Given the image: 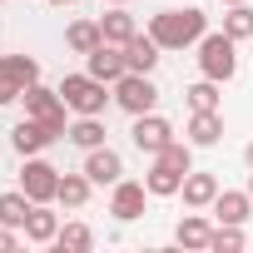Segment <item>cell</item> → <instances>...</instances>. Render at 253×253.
<instances>
[{
    "label": "cell",
    "instance_id": "cell-1",
    "mask_svg": "<svg viewBox=\"0 0 253 253\" xmlns=\"http://www.w3.org/2000/svg\"><path fill=\"white\" fill-rule=\"evenodd\" d=\"M204 30H209V15H204L199 5L149 15V35L159 40V50H189V45H199V40H204Z\"/></svg>",
    "mask_w": 253,
    "mask_h": 253
},
{
    "label": "cell",
    "instance_id": "cell-2",
    "mask_svg": "<svg viewBox=\"0 0 253 253\" xmlns=\"http://www.w3.org/2000/svg\"><path fill=\"white\" fill-rule=\"evenodd\" d=\"M199 55V75L204 80H218V84H228L233 75H238V40L233 35H223V30H204V40L194 45Z\"/></svg>",
    "mask_w": 253,
    "mask_h": 253
},
{
    "label": "cell",
    "instance_id": "cell-3",
    "mask_svg": "<svg viewBox=\"0 0 253 253\" xmlns=\"http://www.w3.org/2000/svg\"><path fill=\"white\" fill-rule=\"evenodd\" d=\"M55 89H60V99L70 104V114H104V109L114 104V84L94 80L89 70H80V75H65Z\"/></svg>",
    "mask_w": 253,
    "mask_h": 253
},
{
    "label": "cell",
    "instance_id": "cell-4",
    "mask_svg": "<svg viewBox=\"0 0 253 253\" xmlns=\"http://www.w3.org/2000/svg\"><path fill=\"white\" fill-rule=\"evenodd\" d=\"M20 104H25L30 119H40L45 129H55V134L65 139V129H70V104L60 99V89H50V84H30V89L20 94Z\"/></svg>",
    "mask_w": 253,
    "mask_h": 253
},
{
    "label": "cell",
    "instance_id": "cell-5",
    "mask_svg": "<svg viewBox=\"0 0 253 253\" xmlns=\"http://www.w3.org/2000/svg\"><path fill=\"white\" fill-rule=\"evenodd\" d=\"M114 104L124 109V114H149L154 104H159V84H154V75H139V70H129V75H119L114 80Z\"/></svg>",
    "mask_w": 253,
    "mask_h": 253
},
{
    "label": "cell",
    "instance_id": "cell-6",
    "mask_svg": "<svg viewBox=\"0 0 253 253\" xmlns=\"http://www.w3.org/2000/svg\"><path fill=\"white\" fill-rule=\"evenodd\" d=\"M20 189H25L35 204H55V194H60V169H55L50 159L30 154V159H25V169H20Z\"/></svg>",
    "mask_w": 253,
    "mask_h": 253
},
{
    "label": "cell",
    "instance_id": "cell-7",
    "mask_svg": "<svg viewBox=\"0 0 253 253\" xmlns=\"http://www.w3.org/2000/svg\"><path fill=\"white\" fill-rule=\"evenodd\" d=\"M169 139H174V124H169L164 114H154V109H149V114H134V124H129V144H134L139 154L154 159Z\"/></svg>",
    "mask_w": 253,
    "mask_h": 253
},
{
    "label": "cell",
    "instance_id": "cell-8",
    "mask_svg": "<svg viewBox=\"0 0 253 253\" xmlns=\"http://www.w3.org/2000/svg\"><path fill=\"white\" fill-rule=\"evenodd\" d=\"M154 194L144 189V179H119L114 189H109V213L119 218V223H134V218H144V204H149Z\"/></svg>",
    "mask_w": 253,
    "mask_h": 253
},
{
    "label": "cell",
    "instance_id": "cell-9",
    "mask_svg": "<svg viewBox=\"0 0 253 253\" xmlns=\"http://www.w3.org/2000/svg\"><path fill=\"white\" fill-rule=\"evenodd\" d=\"M84 174H89L94 189H114V184L124 179V159H119V149H109V144L84 149Z\"/></svg>",
    "mask_w": 253,
    "mask_h": 253
},
{
    "label": "cell",
    "instance_id": "cell-10",
    "mask_svg": "<svg viewBox=\"0 0 253 253\" xmlns=\"http://www.w3.org/2000/svg\"><path fill=\"white\" fill-rule=\"evenodd\" d=\"M55 139H60V134H55V129H45V124H40V119H30V114H25V119L15 124V129H10V149H15L20 159H30V154H45Z\"/></svg>",
    "mask_w": 253,
    "mask_h": 253
},
{
    "label": "cell",
    "instance_id": "cell-11",
    "mask_svg": "<svg viewBox=\"0 0 253 253\" xmlns=\"http://www.w3.org/2000/svg\"><path fill=\"white\" fill-rule=\"evenodd\" d=\"M84 70L94 75V80H104V84H114L119 75H129V65H124V45H94L89 55H84Z\"/></svg>",
    "mask_w": 253,
    "mask_h": 253
},
{
    "label": "cell",
    "instance_id": "cell-12",
    "mask_svg": "<svg viewBox=\"0 0 253 253\" xmlns=\"http://www.w3.org/2000/svg\"><path fill=\"white\" fill-rule=\"evenodd\" d=\"M189 144L194 149H213L218 139H223V114L218 109H189Z\"/></svg>",
    "mask_w": 253,
    "mask_h": 253
},
{
    "label": "cell",
    "instance_id": "cell-13",
    "mask_svg": "<svg viewBox=\"0 0 253 253\" xmlns=\"http://www.w3.org/2000/svg\"><path fill=\"white\" fill-rule=\"evenodd\" d=\"M209 213H213L218 223H248V213H253V194H248V189H218V199L209 204Z\"/></svg>",
    "mask_w": 253,
    "mask_h": 253
},
{
    "label": "cell",
    "instance_id": "cell-14",
    "mask_svg": "<svg viewBox=\"0 0 253 253\" xmlns=\"http://www.w3.org/2000/svg\"><path fill=\"white\" fill-rule=\"evenodd\" d=\"M179 199H184V209H209V204L218 199V179H213V174H204V169H189V174H184Z\"/></svg>",
    "mask_w": 253,
    "mask_h": 253
},
{
    "label": "cell",
    "instance_id": "cell-15",
    "mask_svg": "<svg viewBox=\"0 0 253 253\" xmlns=\"http://www.w3.org/2000/svg\"><path fill=\"white\" fill-rule=\"evenodd\" d=\"M104 114H75L70 119V129H65V139L75 144V149H99L104 144Z\"/></svg>",
    "mask_w": 253,
    "mask_h": 253
},
{
    "label": "cell",
    "instance_id": "cell-16",
    "mask_svg": "<svg viewBox=\"0 0 253 253\" xmlns=\"http://www.w3.org/2000/svg\"><path fill=\"white\" fill-rule=\"evenodd\" d=\"M159 40L149 35V30H139L129 45H124V65H129V70H139V75H154V65H159Z\"/></svg>",
    "mask_w": 253,
    "mask_h": 253
},
{
    "label": "cell",
    "instance_id": "cell-17",
    "mask_svg": "<svg viewBox=\"0 0 253 253\" xmlns=\"http://www.w3.org/2000/svg\"><path fill=\"white\" fill-rule=\"evenodd\" d=\"M99 30H104V40H109V45H129V40L139 35V20L124 10V5H109V10L99 15Z\"/></svg>",
    "mask_w": 253,
    "mask_h": 253
},
{
    "label": "cell",
    "instance_id": "cell-18",
    "mask_svg": "<svg viewBox=\"0 0 253 253\" xmlns=\"http://www.w3.org/2000/svg\"><path fill=\"white\" fill-rule=\"evenodd\" d=\"M55 233H60V213L50 209V204H35L30 209V218H25V243H55Z\"/></svg>",
    "mask_w": 253,
    "mask_h": 253
},
{
    "label": "cell",
    "instance_id": "cell-19",
    "mask_svg": "<svg viewBox=\"0 0 253 253\" xmlns=\"http://www.w3.org/2000/svg\"><path fill=\"white\" fill-rule=\"evenodd\" d=\"M144 189H149L154 199H174V194L184 189V174H179L174 164H164V159H154V164H149V174H144Z\"/></svg>",
    "mask_w": 253,
    "mask_h": 253
},
{
    "label": "cell",
    "instance_id": "cell-20",
    "mask_svg": "<svg viewBox=\"0 0 253 253\" xmlns=\"http://www.w3.org/2000/svg\"><path fill=\"white\" fill-rule=\"evenodd\" d=\"M89 194H94V184H89V174H84V169H80V174H60V194H55V204L75 213V209H84V204H89Z\"/></svg>",
    "mask_w": 253,
    "mask_h": 253
},
{
    "label": "cell",
    "instance_id": "cell-21",
    "mask_svg": "<svg viewBox=\"0 0 253 253\" xmlns=\"http://www.w3.org/2000/svg\"><path fill=\"white\" fill-rule=\"evenodd\" d=\"M209 238H213V223L194 209V213H184L179 218V228H174V243L179 248H209Z\"/></svg>",
    "mask_w": 253,
    "mask_h": 253
},
{
    "label": "cell",
    "instance_id": "cell-22",
    "mask_svg": "<svg viewBox=\"0 0 253 253\" xmlns=\"http://www.w3.org/2000/svg\"><path fill=\"white\" fill-rule=\"evenodd\" d=\"M30 209H35V199H30L25 189H5V194H0V223H5V228H20V233H25Z\"/></svg>",
    "mask_w": 253,
    "mask_h": 253
},
{
    "label": "cell",
    "instance_id": "cell-23",
    "mask_svg": "<svg viewBox=\"0 0 253 253\" xmlns=\"http://www.w3.org/2000/svg\"><path fill=\"white\" fill-rule=\"evenodd\" d=\"M0 75L15 80L20 89H30V84H40V60L35 55H0Z\"/></svg>",
    "mask_w": 253,
    "mask_h": 253
},
{
    "label": "cell",
    "instance_id": "cell-24",
    "mask_svg": "<svg viewBox=\"0 0 253 253\" xmlns=\"http://www.w3.org/2000/svg\"><path fill=\"white\" fill-rule=\"evenodd\" d=\"M65 45H70L75 55H89L94 45H104V30H99V20H70V30H65Z\"/></svg>",
    "mask_w": 253,
    "mask_h": 253
},
{
    "label": "cell",
    "instance_id": "cell-25",
    "mask_svg": "<svg viewBox=\"0 0 253 253\" xmlns=\"http://www.w3.org/2000/svg\"><path fill=\"white\" fill-rule=\"evenodd\" d=\"M55 248H60V253H89V248H94V228H89V223H60Z\"/></svg>",
    "mask_w": 253,
    "mask_h": 253
},
{
    "label": "cell",
    "instance_id": "cell-26",
    "mask_svg": "<svg viewBox=\"0 0 253 253\" xmlns=\"http://www.w3.org/2000/svg\"><path fill=\"white\" fill-rule=\"evenodd\" d=\"M184 104H189V109H218V104H223L218 80H204V75H199V80L184 89Z\"/></svg>",
    "mask_w": 253,
    "mask_h": 253
},
{
    "label": "cell",
    "instance_id": "cell-27",
    "mask_svg": "<svg viewBox=\"0 0 253 253\" xmlns=\"http://www.w3.org/2000/svg\"><path fill=\"white\" fill-rule=\"evenodd\" d=\"M223 35H233L238 45H243V40H253V5H248V0H243V5H228V10H223Z\"/></svg>",
    "mask_w": 253,
    "mask_h": 253
},
{
    "label": "cell",
    "instance_id": "cell-28",
    "mask_svg": "<svg viewBox=\"0 0 253 253\" xmlns=\"http://www.w3.org/2000/svg\"><path fill=\"white\" fill-rule=\"evenodd\" d=\"M248 238H243V223H218L213 238H209V253H238Z\"/></svg>",
    "mask_w": 253,
    "mask_h": 253
},
{
    "label": "cell",
    "instance_id": "cell-29",
    "mask_svg": "<svg viewBox=\"0 0 253 253\" xmlns=\"http://www.w3.org/2000/svg\"><path fill=\"white\" fill-rule=\"evenodd\" d=\"M154 159H164V164H174L179 174H189V169H194V144H189V139H169Z\"/></svg>",
    "mask_w": 253,
    "mask_h": 253
},
{
    "label": "cell",
    "instance_id": "cell-30",
    "mask_svg": "<svg viewBox=\"0 0 253 253\" xmlns=\"http://www.w3.org/2000/svg\"><path fill=\"white\" fill-rule=\"evenodd\" d=\"M20 94H25V89H20L15 80H5V75H0V109H5V104H15Z\"/></svg>",
    "mask_w": 253,
    "mask_h": 253
},
{
    "label": "cell",
    "instance_id": "cell-31",
    "mask_svg": "<svg viewBox=\"0 0 253 253\" xmlns=\"http://www.w3.org/2000/svg\"><path fill=\"white\" fill-rule=\"evenodd\" d=\"M20 238H25L20 228H5V223H0V253H15V248H20Z\"/></svg>",
    "mask_w": 253,
    "mask_h": 253
},
{
    "label": "cell",
    "instance_id": "cell-32",
    "mask_svg": "<svg viewBox=\"0 0 253 253\" xmlns=\"http://www.w3.org/2000/svg\"><path fill=\"white\" fill-rule=\"evenodd\" d=\"M243 159H248V169H253V144H248V149H243Z\"/></svg>",
    "mask_w": 253,
    "mask_h": 253
},
{
    "label": "cell",
    "instance_id": "cell-33",
    "mask_svg": "<svg viewBox=\"0 0 253 253\" xmlns=\"http://www.w3.org/2000/svg\"><path fill=\"white\" fill-rule=\"evenodd\" d=\"M45 5H75V0H45Z\"/></svg>",
    "mask_w": 253,
    "mask_h": 253
},
{
    "label": "cell",
    "instance_id": "cell-34",
    "mask_svg": "<svg viewBox=\"0 0 253 253\" xmlns=\"http://www.w3.org/2000/svg\"><path fill=\"white\" fill-rule=\"evenodd\" d=\"M104 5H129V0H104Z\"/></svg>",
    "mask_w": 253,
    "mask_h": 253
},
{
    "label": "cell",
    "instance_id": "cell-35",
    "mask_svg": "<svg viewBox=\"0 0 253 253\" xmlns=\"http://www.w3.org/2000/svg\"><path fill=\"white\" fill-rule=\"evenodd\" d=\"M223 5H243V0H223Z\"/></svg>",
    "mask_w": 253,
    "mask_h": 253
},
{
    "label": "cell",
    "instance_id": "cell-36",
    "mask_svg": "<svg viewBox=\"0 0 253 253\" xmlns=\"http://www.w3.org/2000/svg\"><path fill=\"white\" fill-rule=\"evenodd\" d=\"M248 194H253V174H248Z\"/></svg>",
    "mask_w": 253,
    "mask_h": 253
}]
</instances>
